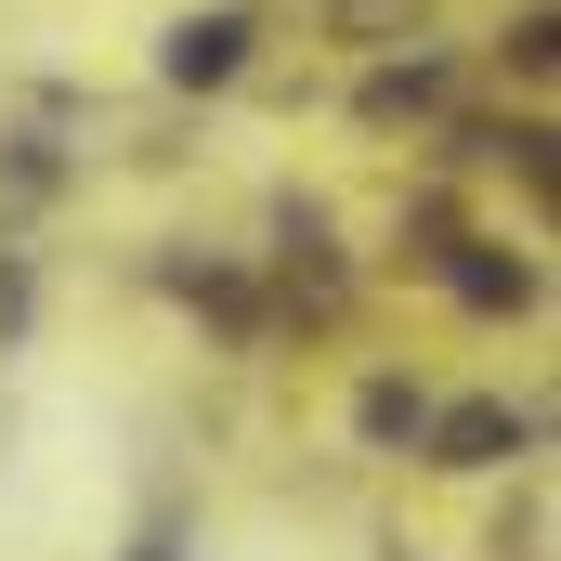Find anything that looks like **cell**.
<instances>
[{
  "mask_svg": "<svg viewBox=\"0 0 561 561\" xmlns=\"http://www.w3.org/2000/svg\"><path fill=\"white\" fill-rule=\"evenodd\" d=\"M236 66H249V13H183V26L157 39V79H170V92H222Z\"/></svg>",
  "mask_w": 561,
  "mask_h": 561,
  "instance_id": "2",
  "label": "cell"
},
{
  "mask_svg": "<svg viewBox=\"0 0 561 561\" xmlns=\"http://www.w3.org/2000/svg\"><path fill=\"white\" fill-rule=\"evenodd\" d=\"M131 561H170V536H157V549H131Z\"/></svg>",
  "mask_w": 561,
  "mask_h": 561,
  "instance_id": "5",
  "label": "cell"
},
{
  "mask_svg": "<svg viewBox=\"0 0 561 561\" xmlns=\"http://www.w3.org/2000/svg\"><path fill=\"white\" fill-rule=\"evenodd\" d=\"M353 431H366V444H419L431 392H419V379H366V392H353Z\"/></svg>",
  "mask_w": 561,
  "mask_h": 561,
  "instance_id": "4",
  "label": "cell"
},
{
  "mask_svg": "<svg viewBox=\"0 0 561 561\" xmlns=\"http://www.w3.org/2000/svg\"><path fill=\"white\" fill-rule=\"evenodd\" d=\"M419 444H431V470H510V457L536 444V419H523L510 392H470V405H444Z\"/></svg>",
  "mask_w": 561,
  "mask_h": 561,
  "instance_id": "1",
  "label": "cell"
},
{
  "mask_svg": "<svg viewBox=\"0 0 561 561\" xmlns=\"http://www.w3.org/2000/svg\"><path fill=\"white\" fill-rule=\"evenodd\" d=\"M444 275H457V300H470V313H536V262H523L510 236H470Z\"/></svg>",
  "mask_w": 561,
  "mask_h": 561,
  "instance_id": "3",
  "label": "cell"
}]
</instances>
